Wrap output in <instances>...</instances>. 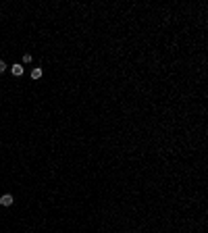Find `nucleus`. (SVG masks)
<instances>
[{
  "instance_id": "1",
  "label": "nucleus",
  "mask_w": 208,
  "mask_h": 233,
  "mask_svg": "<svg viewBox=\"0 0 208 233\" xmlns=\"http://www.w3.org/2000/svg\"><path fill=\"white\" fill-rule=\"evenodd\" d=\"M0 200H2V204H4V206H13V196H11V194L0 196Z\"/></svg>"
},
{
  "instance_id": "2",
  "label": "nucleus",
  "mask_w": 208,
  "mask_h": 233,
  "mask_svg": "<svg viewBox=\"0 0 208 233\" xmlns=\"http://www.w3.org/2000/svg\"><path fill=\"white\" fill-rule=\"evenodd\" d=\"M23 71H25V69H23V65H13V75L21 77V75H23Z\"/></svg>"
},
{
  "instance_id": "3",
  "label": "nucleus",
  "mask_w": 208,
  "mask_h": 233,
  "mask_svg": "<svg viewBox=\"0 0 208 233\" xmlns=\"http://www.w3.org/2000/svg\"><path fill=\"white\" fill-rule=\"evenodd\" d=\"M31 77H34V79H40V77H42V69H40V67H36V69L31 71Z\"/></svg>"
},
{
  "instance_id": "4",
  "label": "nucleus",
  "mask_w": 208,
  "mask_h": 233,
  "mask_svg": "<svg viewBox=\"0 0 208 233\" xmlns=\"http://www.w3.org/2000/svg\"><path fill=\"white\" fill-rule=\"evenodd\" d=\"M23 63H31V54H23Z\"/></svg>"
},
{
  "instance_id": "5",
  "label": "nucleus",
  "mask_w": 208,
  "mask_h": 233,
  "mask_svg": "<svg viewBox=\"0 0 208 233\" xmlns=\"http://www.w3.org/2000/svg\"><path fill=\"white\" fill-rule=\"evenodd\" d=\"M4 69H6V65H4V60H0V73L4 71Z\"/></svg>"
}]
</instances>
